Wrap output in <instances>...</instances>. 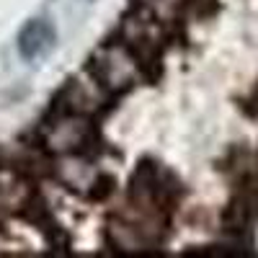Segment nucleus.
Returning <instances> with one entry per match:
<instances>
[{"mask_svg":"<svg viewBox=\"0 0 258 258\" xmlns=\"http://www.w3.org/2000/svg\"><path fill=\"white\" fill-rule=\"evenodd\" d=\"M91 75L106 91H126L140 80V59L126 44H103L91 57Z\"/></svg>","mask_w":258,"mask_h":258,"instance_id":"obj_1","label":"nucleus"},{"mask_svg":"<svg viewBox=\"0 0 258 258\" xmlns=\"http://www.w3.org/2000/svg\"><path fill=\"white\" fill-rule=\"evenodd\" d=\"M91 121L85 119V114H75V111H62L57 119H52L44 132H41V140H44V147L49 153L57 155H78L80 150H85V145L91 142Z\"/></svg>","mask_w":258,"mask_h":258,"instance_id":"obj_2","label":"nucleus"},{"mask_svg":"<svg viewBox=\"0 0 258 258\" xmlns=\"http://www.w3.org/2000/svg\"><path fill=\"white\" fill-rule=\"evenodd\" d=\"M57 41L54 26L47 18H31L18 34V52L24 59H41L47 57Z\"/></svg>","mask_w":258,"mask_h":258,"instance_id":"obj_3","label":"nucleus"},{"mask_svg":"<svg viewBox=\"0 0 258 258\" xmlns=\"http://www.w3.org/2000/svg\"><path fill=\"white\" fill-rule=\"evenodd\" d=\"M57 176L68 188L85 191L96 181V170L78 155H62V163L57 165Z\"/></svg>","mask_w":258,"mask_h":258,"instance_id":"obj_4","label":"nucleus"},{"mask_svg":"<svg viewBox=\"0 0 258 258\" xmlns=\"http://www.w3.org/2000/svg\"><path fill=\"white\" fill-rule=\"evenodd\" d=\"M29 188L16 173L11 170H0V207L6 209H21V204L26 202Z\"/></svg>","mask_w":258,"mask_h":258,"instance_id":"obj_5","label":"nucleus"},{"mask_svg":"<svg viewBox=\"0 0 258 258\" xmlns=\"http://www.w3.org/2000/svg\"><path fill=\"white\" fill-rule=\"evenodd\" d=\"M147 3L158 11H168V8H176L178 3H183V0H147Z\"/></svg>","mask_w":258,"mask_h":258,"instance_id":"obj_6","label":"nucleus"}]
</instances>
